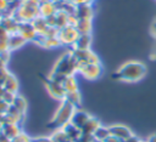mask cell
<instances>
[{
    "label": "cell",
    "mask_w": 156,
    "mask_h": 142,
    "mask_svg": "<svg viewBox=\"0 0 156 142\" xmlns=\"http://www.w3.org/2000/svg\"><path fill=\"white\" fill-rule=\"evenodd\" d=\"M21 1H22V0H21Z\"/></svg>",
    "instance_id": "obj_40"
},
{
    "label": "cell",
    "mask_w": 156,
    "mask_h": 142,
    "mask_svg": "<svg viewBox=\"0 0 156 142\" xmlns=\"http://www.w3.org/2000/svg\"><path fill=\"white\" fill-rule=\"evenodd\" d=\"M9 107H10V104H9L7 102H5V101L0 97V114H5V113L7 112V109H9Z\"/></svg>",
    "instance_id": "obj_30"
},
{
    "label": "cell",
    "mask_w": 156,
    "mask_h": 142,
    "mask_svg": "<svg viewBox=\"0 0 156 142\" xmlns=\"http://www.w3.org/2000/svg\"><path fill=\"white\" fill-rule=\"evenodd\" d=\"M91 46V35L90 34H79L78 39L73 44L72 49L76 50H90Z\"/></svg>",
    "instance_id": "obj_16"
},
{
    "label": "cell",
    "mask_w": 156,
    "mask_h": 142,
    "mask_svg": "<svg viewBox=\"0 0 156 142\" xmlns=\"http://www.w3.org/2000/svg\"><path fill=\"white\" fill-rule=\"evenodd\" d=\"M72 53L74 55L77 62H78V68L83 64H95V63H100L99 57L91 51V50H76L72 49L71 50Z\"/></svg>",
    "instance_id": "obj_7"
},
{
    "label": "cell",
    "mask_w": 156,
    "mask_h": 142,
    "mask_svg": "<svg viewBox=\"0 0 156 142\" xmlns=\"http://www.w3.org/2000/svg\"><path fill=\"white\" fill-rule=\"evenodd\" d=\"M94 142H102V141H98V140H95V138H94Z\"/></svg>",
    "instance_id": "obj_38"
},
{
    "label": "cell",
    "mask_w": 156,
    "mask_h": 142,
    "mask_svg": "<svg viewBox=\"0 0 156 142\" xmlns=\"http://www.w3.org/2000/svg\"><path fill=\"white\" fill-rule=\"evenodd\" d=\"M51 73H56V74H61L66 76L74 75L76 73H78V62L71 50L63 53L56 61Z\"/></svg>",
    "instance_id": "obj_3"
},
{
    "label": "cell",
    "mask_w": 156,
    "mask_h": 142,
    "mask_svg": "<svg viewBox=\"0 0 156 142\" xmlns=\"http://www.w3.org/2000/svg\"><path fill=\"white\" fill-rule=\"evenodd\" d=\"M10 52H11V51H5V52H1V53H0V69L5 68V66H6L7 61H9Z\"/></svg>",
    "instance_id": "obj_28"
},
{
    "label": "cell",
    "mask_w": 156,
    "mask_h": 142,
    "mask_svg": "<svg viewBox=\"0 0 156 142\" xmlns=\"http://www.w3.org/2000/svg\"><path fill=\"white\" fill-rule=\"evenodd\" d=\"M2 127H4V124H0V134H2Z\"/></svg>",
    "instance_id": "obj_37"
},
{
    "label": "cell",
    "mask_w": 156,
    "mask_h": 142,
    "mask_svg": "<svg viewBox=\"0 0 156 142\" xmlns=\"http://www.w3.org/2000/svg\"><path fill=\"white\" fill-rule=\"evenodd\" d=\"M90 117H91V115H89L87 112H84V110L77 108V109L74 110V113H73L72 119H71V124H73V125L77 126L78 129H82V127L85 125V123L90 119Z\"/></svg>",
    "instance_id": "obj_11"
},
{
    "label": "cell",
    "mask_w": 156,
    "mask_h": 142,
    "mask_svg": "<svg viewBox=\"0 0 156 142\" xmlns=\"http://www.w3.org/2000/svg\"><path fill=\"white\" fill-rule=\"evenodd\" d=\"M0 25H1L10 35L13 34V33H17V30H18V22H17L12 16L1 17Z\"/></svg>",
    "instance_id": "obj_14"
},
{
    "label": "cell",
    "mask_w": 156,
    "mask_h": 142,
    "mask_svg": "<svg viewBox=\"0 0 156 142\" xmlns=\"http://www.w3.org/2000/svg\"><path fill=\"white\" fill-rule=\"evenodd\" d=\"M140 142H147V141H143V140H140Z\"/></svg>",
    "instance_id": "obj_39"
},
{
    "label": "cell",
    "mask_w": 156,
    "mask_h": 142,
    "mask_svg": "<svg viewBox=\"0 0 156 142\" xmlns=\"http://www.w3.org/2000/svg\"><path fill=\"white\" fill-rule=\"evenodd\" d=\"M2 87H4L5 91L12 92V93H17V90H18V81H17V79H16L12 74H10L9 78L5 80Z\"/></svg>",
    "instance_id": "obj_22"
},
{
    "label": "cell",
    "mask_w": 156,
    "mask_h": 142,
    "mask_svg": "<svg viewBox=\"0 0 156 142\" xmlns=\"http://www.w3.org/2000/svg\"><path fill=\"white\" fill-rule=\"evenodd\" d=\"M101 125V123L99 121V119L94 118V117H90V119L85 123V125L80 129L82 130V134L83 135H87V136H93L94 132L96 131V129Z\"/></svg>",
    "instance_id": "obj_17"
},
{
    "label": "cell",
    "mask_w": 156,
    "mask_h": 142,
    "mask_svg": "<svg viewBox=\"0 0 156 142\" xmlns=\"http://www.w3.org/2000/svg\"><path fill=\"white\" fill-rule=\"evenodd\" d=\"M51 142H71V140L68 138V136L66 135V132L63 131V129H56L54 130V132L49 136Z\"/></svg>",
    "instance_id": "obj_23"
},
{
    "label": "cell",
    "mask_w": 156,
    "mask_h": 142,
    "mask_svg": "<svg viewBox=\"0 0 156 142\" xmlns=\"http://www.w3.org/2000/svg\"><path fill=\"white\" fill-rule=\"evenodd\" d=\"M63 101L69 102L71 104H73L76 108H78L80 106L82 102V96L79 93V91H73V92H66V97Z\"/></svg>",
    "instance_id": "obj_25"
},
{
    "label": "cell",
    "mask_w": 156,
    "mask_h": 142,
    "mask_svg": "<svg viewBox=\"0 0 156 142\" xmlns=\"http://www.w3.org/2000/svg\"><path fill=\"white\" fill-rule=\"evenodd\" d=\"M77 108L71 104L69 102L67 101H61V104L60 107L57 108L55 115L52 117V119L50 120V123L48 124V127L50 129H61L65 125H67L68 123H71V119L73 117V113Z\"/></svg>",
    "instance_id": "obj_2"
},
{
    "label": "cell",
    "mask_w": 156,
    "mask_h": 142,
    "mask_svg": "<svg viewBox=\"0 0 156 142\" xmlns=\"http://www.w3.org/2000/svg\"><path fill=\"white\" fill-rule=\"evenodd\" d=\"M76 29L78 30L79 34H90L91 33V28H93V22L91 19H78L74 24Z\"/></svg>",
    "instance_id": "obj_20"
},
{
    "label": "cell",
    "mask_w": 156,
    "mask_h": 142,
    "mask_svg": "<svg viewBox=\"0 0 156 142\" xmlns=\"http://www.w3.org/2000/svg\"><path fill=\"white\" fill-rule=\"evenodd\" d=\"M78 142H94V137H93V136H87V135H83Z\"/></svg>",
    "instance_id": "obj_32"
},
{
    "label": "cell",
    "mask_w": 156,
    "mask_h": 142,
    "mask_svg": "<svg viewBox=\"0 0 156 142\" xmlns=\"http://www.w3.org/2000/svg\"><path fill=\"white\" fill-rule=\"evenodd\" d=\"M9 4H10V0H0V16H2L6 12Z\"/></svg>",
    "instance_id": "obj_29"
},
{
    "label": "cell",
    "mask_w": 156,
    "mask_h": 142,
    "mask_svg": "<svg viewBox=\"0 0 156 142\" xmlns=\"http://www.w3.org/2000/svg\"><path fill=\"white\" fill-rule=\"evenodd\" d=\"M94 0H72V2L76 5V6H79V5H91Z\"/></svg>",
    "instance_id": "obj_31"
},
{
    "label": "cell",
    "mask_w": 156,
    "mask_h": 142,
    "mask_svg": "<svg viewBox=\"0 0 156 142\" xmlns=\"http://www.w3.org/2000/svg\"><path fill=\"white\" fill-rule=\"evenodd\" d=\"M78 36H79L78 30L76 29L74 25H71V24L58 29V34H57V38L61 45H65V46H73Z\"/></svg>",
    "instance_id": "obj_5"
},
{
    "label": "cell",
    "mask_w": 156,
    "mask_h": 142,
    "mask_svg": "<svg viewBox=\"0 0 156 142\" xmlns=\"http://www.w3.org/2000/svg\"><path fill=\"white\" fill-rule=\"evenodd\" d=\"M102 68L100 66V63H95V64H83L78 68V73H80L84 78L89 79V80H95L101 75Z\"/></svg>",
    "instance_id": "obj_8"
},
{
    "label": "cell",
    "mask_w": 156,
    "mask_h": 142,
    "mask_svg": "<svg viewBox=\"0 0 156 142\" xmlns=\"http://www.w3.org/2000/svg\"><path fill=\"white\" fill-rule=\"evenodd\" d=\"M26 39L18 34V33H13L9 36V50L12 51V50H16V49H20L22 47L24 44H26Z\"/></svg>",
    "instance_id": "obj_19"
},
{
    "label": "cell",
    "mask_w": 156,
    "mask_h": 142,
    "mask_svg": "<svg viewBox=\"0 0 156 142\" xmlns=\"http://www.w3.org/2000/svg\"><path fill=\"white\" fill-rule=\"evenodd\" d=\"M61 129H63V131L66 132V135L68 136V138L71 140V142H78V141L80 140V137L83 136L82 130L78 129L77 126H74V125L71 124V123H68L67 125H65V126L61 127Z\"/></svg>",
    "instance_id": "obj_15"
},
{
    "label": "cell",
    "mask_w": 156,
    "mask_h": 142,
    "mask_svg": "<svg viewBox=\"0 0 156 142\" xmlns=\"http://www.w3.org/2000/svg\"><path fill=\"white\" fill-rule=\"evenodd\" d=\"M105 142H122V141L118 140V138H116V137H113V136H110L108 138H106Z\"/></svg>",
    "instance_id": "obj_34"
},
{
    "label": "cell",
    "mask_w": 156,
    "mask_h": 142,
    "mask_svg": "<svg viewBox=\"0 0 156 142\" xmlns=\"http://www.w3.org/2000/svg\"><path fill=\"white\" fill-rule=\"evenodd\" d=\"M11 106H13V107H15L17 110H20L22 114H24L26 110H27V102H26V100H24L22 96H20V95H16V97H15V100L12 101Z\"/></svg>",
    "instance_id": "obj_27"
},
{
    "label": "cell",
    "mask_w": 156,
    "mask_h": 142,
    "mask_svg": "<svg viewBox=\"0 0 156 142\" xmlns=\"http://www.w3.org/2000/svg\"><path fill=\"white\" fill-rule=\"evenodd\" d=\"M93 15H94V11H93V7L91 5H79V6H76V10H74V16L76 18L78 19H93Z\"/></svg>",
    "instance_id": "obj_13"
},
{
    "label": "cell",
    "mask_w": 156,
    "mask_h": 142,
    "mask_svg": "<svg viewBox=\"0 0 156 142\" xmlns=\"http://www.w3.org/2000/svg\"><path fill=\"white\" fill-rule=\"evenodd\" d=\"M110 136H111V134H110L108 126H102V125H100V126L96 129V131L94 132V135H93V137H94L95 140L102 141V142H105L106 138H108Z\"/></svg>",
    "instance_id": "obj_24"
},
{
    "label": "cell",
    "mask_w": 156,
    "mask_h": 142,
    "mask_svg": "<svg viewBox=\"0 0 156 142\" xmlns=\"http://www.w3.org/2000/svg\"><path fill=\"white\" fill-rule=\"evenodd\" d=\"M0 142H11V140L6 137L4 134H0Z\"/></svg>",
    "instance_id": "obj_35"
},
{
    "label": "cell",
    "mask_w": 156,
    "mask_h": 142,
    "mask_svg": "<svg viewBox=\"0 0 156 142\" xmlns=\"http://www.w3.org/2000/svg\"><path fill=\"white\" fill-rule=\"evenodd\" d=\"M108 130H110L111 136H113V137H116V138H118L121 141H123V140H126V138H128V137H130L133 135L132 130L128 126L121 125V124L111 125V126H108Z\"/></svg>",
    "instance_id": "obj_9"
},
{
    "label": "cell",
    "mask_w": 156,
    "mask_h": 142,
    "mask_svg": "<svg viewBox=\"0 0 156 142\" xmlns=\"http://www.w3.org/2000/svg\"><path fill=\"white\" fill-rule=\"evenodd\" d=\"M32 24H33V27H34V29H35V32H37L38 34H45L46 30L50 28L49 24H48V22H46V18H44V17H41V16L37 17V18L32 22Z\"/></svg>",
    "instance_id": "obj_21"
},
{
    "label": "cell",
    "mask_w": 156,
    "mask_h": 142,
    "mask_svg": "<svg viewBox=\"0 0 156 142\" xmlns=\"http://www.w3.org/2000/svg\"><path fill=\"white\" fill-rule=\"evenodd\" d=\"M146 74V67L139 61H129L113 73V79L124 83H136Z\"/></svg>",
    "instance_id": "obj_1"
},
{
    "label": "cell",
    "mask_w": 156,
    "mask_h": 142,
    "mask_svg": "<svg viewBox=\"0 0 156 142\" xmlns=\"http://www.w3.org/2000/svg\"><path fill=\"white\" fill-rule=\"evenodd\" d=\"M17 33L18 34H21L24 39H26V41H33L34 40V38L37 36V32H35V29H34V27H33V24H32V22H20L18 23V30H17Z\"/></svg>",
    "instance_id": "obj_10"
},
{
    "label": "cell",
    "mask_w": 156,
    "mask_h": 142,
    "mask_svg": "<svg viewBox=\"0 0 156 142\" xmlns=\"http://www.w3.org/2000/svg\"><path fill=\"white\" fill-rule=\"evenodd\" d=\"M39 0H22L20 8L12 16L18 23L20 22H33L39 17Z\"/></svg>",
    "instance_id": "obj_4"
},
{
    "label": "cell",
    "mask_w": 156,
    "mask_h": 142,
    "mask_svg": "<svg viewBox=\"0 0 156 142\" xmlns=\"http://www.w3.org/2000/svg\"><path fill=\"white\" fill-rule=\"evenodd\" d=\"M41 80L44 83L45 89L50 93V96H52L54 98L60 100V101H63L65 100V97H66V90H65V87L61 84L54 81L49 75L48 76H44V78L41 76Z\"/></svg>",
    "instance_id": "obj_6"
},
{
    "label": "cell",
    "mask_w": 156,
    "mask_h": 142,
    "mask_svg": "<svg viewBox=\"0 0 156 142\" xmlns=\"http://www.w3.org/2000/svg\"><path fill=\"white\" fill-rule=\"evenodd\" d=\"M21 132H22V130H21L20 124H4L2 134H4L6 137H9L11 141L15 140Z\"/></svg>",
    "instance_id": "obj_18"
},
{
    "label": "cell",
    "mask_w": 156,
    "mask_h": 142,
    "mask_svg": "<svg viewBox=\"0 0 156 142\" xmlns=\"http://www.w3.org/2000/svg\"><path fill=\"white\" fill-rule=\"evenodd\" d=\"M122 142H140V138H139V137H136L135 135H132L130 137H128V138L123 140Z\"/></svg>",
    "instance_id": "obj_33"
},
{
    "label": "cell",
    "mask_w": 156,
    "mask_h": 142,
    "mask_svg": "<svg viewBox=\"0 0 156 142\" xmlns=\"http://www.w3.org/2000/svg\"><path fill=\"white\" fill-rule=\"evenodd\" d=\"M57 12L55 1H44L39 4V15L44 18H49Z\"/></svg>",
    "instance_id": "obj_12"
},
{
    "label": "cell",
    "mask_w": 156,
    "mask_h": 142,
    "mask_svg": "<svg viewBox=\"0 0 156 142\" xmlns=\"http://www.w3.org/2000/svg\"><path fill=\"white\" fill-rule=\"evenodd\" d=\"M147 142H156V134H154V135H151L147 140H146Z\"/></svg>",
    "instance_id": "obj_36"
},
{
    "label": "cell",
    "mask_w": 156,
    "mask_h": 142,
    "mask_svg": "<svg viewBox=\"0 0 156 142\" xmlns=\"http://www.w3.org/2000/svg\"><path fill=\"white\" fill-rule=\"evenodd\" d=\"M63 87L66 90V92H73V91H78V83L74 78V75H69L63 81Z\"/></svg>",
    "instance_id": "obj_26"
}]
</instances>
